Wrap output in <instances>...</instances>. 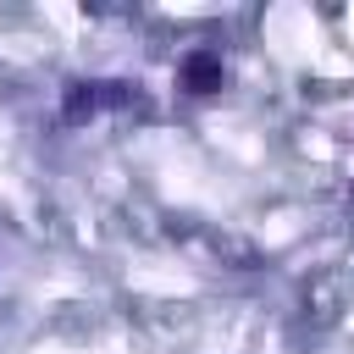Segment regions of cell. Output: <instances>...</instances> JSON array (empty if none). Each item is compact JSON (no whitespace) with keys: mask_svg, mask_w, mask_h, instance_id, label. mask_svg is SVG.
<instances>
[{"mask_svg":"<svg viewBox=\"0 0 354 354\" xmlns=\"http://www.w3.org/2000/svg\"><path fill=\"white\" fill-rule=\"evenodd\" d=\"M227 83V66H221V55H210V50H194L188 61H183V88L188 94H216Z\"/></svg>","mask_w":354,"mask_h":354,"instance_id":"6da1fadb","label":"cell"},{"mask_svg":"<svg viewBox=\"0 0 354 354\" xmlns=\"http://www.w3.org/2000/svg\"><path fill=\"white\" fill-rule=\"evenodd\" d=\"M105 88H111V83H77V88L66 94V122L94 116V111H100V100H105Z\"/></svg>","mask_w":354,"mask_h":354,"instance_id":"7a4b0ae2","label":"cell"}]
</instances>
